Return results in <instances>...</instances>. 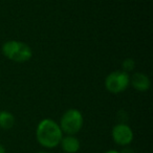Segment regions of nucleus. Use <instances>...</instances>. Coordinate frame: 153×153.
<instances>
[{"mask_svg": "<svg viewBox=\"0 0 153 153\" xmlns=\"http://www.w3.org/2000/svg\"><path fill=\"white\" fill-rule=\"evenodd\" d=\"M36 137L42 147L53 149L60 145L63 132L57 122L51 119H44L37 126Z\"/></svg>", "mask_w": 153, "mask_h": 153, "instance_id": "nucleus-1", "label": "nucleus"}, {"mask_svg": "<svg viewBox=\"0 0 153 153\" xmlns=\"http://www.w3.org/2000/svg\"><path fill=\"white\" fill-rule=\"evenodd\" d=\"M2 53L9 60L14 62H26L32 58V48L21 41L10 40L2 45Z\"/></svg>", "mask_w": 153, "mask_h": 153, "instance_id": "nucleus-2", "label": "nucleus"}, {"mask_svg": "<svg viewBox=\"0 0 153 153\" xmlns=\"http://www.w3.org/2000/svg\"><path fill=\"white\" fill-rule=\"evenodd\" d=\"M84 124V119L82 113L78 109H68L64 112L60 120V128L62 132L67 135H74L82 129Z\"/></svg>", "mask_w": 153, "mask_h": 153, "instance_id": "nucleus-3", "label": "nucleus"}, {"mask_svg": "<svg viewBox=\"0 0 153 153\" xmlns=\"http://www.w3.org/2000/svg\"><path fill=\"white\" fill-rule=\"evenodd\" d=\"M130 84V76L123 70H115L107 76L105 87L111 94H121L125 91Z\"/></svg>", "mask_w": 153, "mask_h": 153, "instance_id": "nucleus-4", "label": "nucleus"}, {"mask_svg": "<svg viewBox=\"0 0 153 153\" xmlns=\"http://www.w3.org/2000/svg\"><path fill=\"white\" fill-rule=\"evenodd\" d=\"M111 135L115 144L120 146H128L133 140V131L126 124H117L113 127Z\"/></svg>", "mask_w": 153, "mask_h": 153, "instance_id": "nucleus-5", "label": "nucleus"}, {"mask_svg": "<svg viewBox=\"0 0 153 153\" xmlns=\"http://www.w3.org/2000/svg\"><path fill=\"white\" fill-rule=\"evenodd\" d=\"M130 84L137 91H147L150 88V79L143 72H135L130 78Z\"/></svg>", "mask_w": 153, "mask_h": 153, "instance_id": "nucleus-6", "label": "nucleus"}, {"mask_svg": "<svg viewBox=\"0 0 153 153\" xmlns=\"http://www.w3.org/2000/svg\"><path fill=\"white\" fill-rule=\"evenodd\" d=\"M62 149L66 153H76L80 150V140L76 137L74 135H66L63 136L61 140Z\"/></svg>", "mask_w": 153, "mask_h": 153, "instance_id": "nucleus-7", "label": "nucleus"}, {"mask_svg": "<svg viewBox=\"0 0 153 153\" xmlns=\"http://www.w3.org/2000/svg\"><path fill=\"white\" fill-rule=\"evenodd\" d=\"M14 124H15V117L9 111H0V128H2L4 130L11 129L13 128Z\"/></svg>", "mask_w": 153, "mask_h": 153, "instance_id": "nucleus-8", "label": "nucleus"}, {"mask_svg": "<svg viewBox=\"0 0 153 153\" xmlns=\"http://www.w3.org/2000/svg\"><path fill=\"white\" fill-rule=\"evenodd\" d=\"M134 65H135V63H134V60L130 59V58H128V59H126L125 61L123 62V71L127 72L130 71V70H132L134 68Z\"/></svg>", "mask_w": 153, "mask_h": 153, "instance_id": "nucleus-9", "label": "nucleus"}, {"mask_svg": "<svg viewBox=\"0 0 153 153\" xmlns=\"http://www.w3.org/2000/svg\"><path fill=\"white\" fill-rule=\"evenodd\" d=\"M121 153H133V151H132L130 148H125Z\"/></svg>", "mask_w": 153, "mask_h": 153, "instance_id": "nucleus-10", "label": "nucleus"}, {"mask_svg": "<svg viewBox=\"0 0 153 153\" xmlns=\"http://www.w3.org/2000/svg\"><path fill=\"white\" fill-rule=\"evenodd\" d=\"M0 153H7V151H5L4 147H3L1 144H0Z\"/></svg>", "mask_w": 153, "mask_h": 153, "instance_id": "nucleus-11", "label": "nucleus"}, {"mask_svg": "<svg viewBox=\"0 0 153 153\" xmlns=\"http://www.w3.org/2000/svg\"><path fill=\"white\" fill-rule=\"evenodd\" d=\"M105 153H121V152H120V151H117V150H113V149H112V150H108L107 152H105Z\"/></svg>", "mask_w": 153, "mask_h": 153, "instance_id": "nucleus-12", "label": "nucleus"}, {"mask_svg": "<svg viewBox=\"0 0 153 153\" xmlns=\"http://www.w3.org/2000/svg\"><path fill=\"white\" fill-rule=\"evenodd\" d=\"M38 153H48V152H43V151H42V152H38Z\"/></svg>", "mask_w": 153, "mask_h": 153, "instance_id": "nucleus-13", "label": "nucleus"}]
</instances>
